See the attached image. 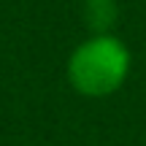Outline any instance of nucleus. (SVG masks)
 Segmentation results:
<instances>
[{
  "label": "nucleus",
  "instance_id": "1",
  "mask_svg": "<svg viewBox=\"0 0 146 146\" xmlns=\"http://www.w3.org/2000/svg\"><path fill=\"white\" fill-rule=\"evenodd\" d=\"M133 68L130 46L114 33H89L73 46L65 62V78L81 98L103 100L125 87Z\"/></svg>",
  "mask_w": 146,
  "mask_h": 146
},
{
  "label": "nucleus",
  "instance_id": "2",
  "mask_svg": "<svg viewBox=\"0 0 146 146\" xmlns=\"http://www.w3.org/2000/svg\"><path fill=\"white\" fill-rule=\"evenodd\" d=\"M119 19L116 0H84V22L89 33H111Z\"/></svg>",
  "mask_w": 146,
  "mask_h": 146
}]
</instances>
